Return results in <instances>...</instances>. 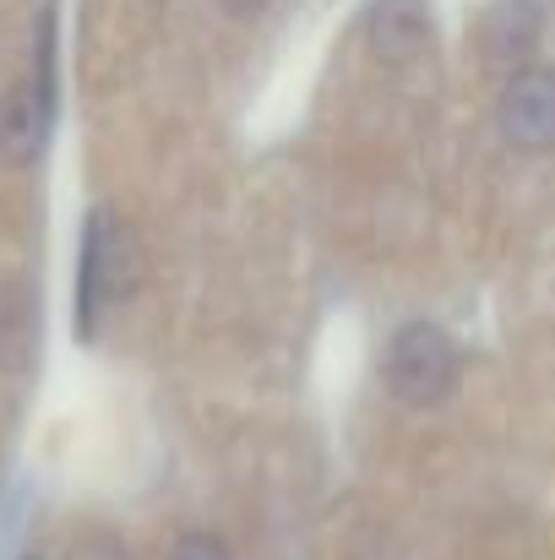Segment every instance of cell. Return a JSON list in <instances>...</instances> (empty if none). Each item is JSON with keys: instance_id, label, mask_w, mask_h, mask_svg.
I'll return each instance as SVG.
<instances>
[{"instance_id": "obj_4", "label": "cell", "mask_w": 555, "mask_h": 560, "mask_svg": "<svg viewBox=\"0 0 555 560\" xmlns=\"http://www.w3.org/2000/svg\"><path fill=\"white\" fill-rule=\"evenodd\" d=\"M501 137L518 153H551L555 148V71L529 66L501 93Z\"/></svg>"}, {"instance_id": "obj_3", "label": "cell", "mask_w": 555, "mask_h": 560, "mask_svg": "<svg viewBox=\"0 0 555 560\" xmlns=\"http://www.w3.org/2000/svg\"><path fill=\"white\" fill-rule=\"evenodd\" d=\"M386 386L403 402H419V408L441 402L458 386V349H452V338L436 322L397 327L392 343H386Z\"/></svg>"}, {"instance_id": "obj_5", "label": "cell", "mask_w": 555, "mask_h": 560, "mask_svg": "<svg viewBox=\"0 0 555 560\" xmlns=\"http://www.w3.org/2000/svg\"><path fill=\"white\" fill-rule=\"evenodd\" d=\"M366 33L381 60L403 66L430 44V0H370Z\"/></svg>"}, {"instance_id": "obj_9", "label": "cell", "mask_w": 555, "mask_h": 560, "mask_svg": "<svg viewBox=\"0 0 555 560\" xmlns=\"http://www.w3.org/2000/svg\"><path fill=\"white\" fill-rule=\"evenodd\" d=\"M555 0H523V11H551Z\"/></svg>"}, {"instance_id": "obj_7", "label": "cell", "mask_w": 555, "mask_h": 560, "mask_svg": "<svg viewBox=\"0 0 555 560\" xmlns=\"http://www.w3.org/2000/svg\"><path fill=\"white\" fill-rule=\"evenodd\" d=\"M71 560H126V550H120L109 534H93V539H82V545L71 550Z\"/></svg>"}, {"instance_id": "obj_8", "label": "cell", "mask_w": 555, "mask_h": 560, "mask_svg": "<svg viewBox=\"0 0 555 560\" xmlns=\"http://www.w3.org/2000/svg\"><path fill=\"white\" fill-rule=\"evenodd\" d=\"M262 0H223V11H234V16H251Z\"/></svg>"}, {"instance_id": "obj_2", "label": "cell", "mask_w": 555, "mask_h": 560, "mask_svg": "<svg viewBox=\"0 0 555 560\" xmlns=\"http://www.w3.org/2000/svg\"><path fill=\"white\" fill-rule=\"evenodd\" d=\"M49 38H55V16L38 22L33 77H22L0 98V159L5 164H33L44 137H49V115H55V49H49Z\"/></svg>"}, {"instance_id": "obj_1", "label": "cell", "mask_w": 555, "mask_h": 560, "mask_svg": "<svg viewBox=\"0 0 555 560\" xmlns=\"http://www.w3.org/2000/svg\"><path fill=\"white\" fill-rule=\"evenodd\" d=\"M126 289H131V234L109 207H99L88 218L82 272H77V327H82V338H93V327L104 322V311L115 300H126Z\"/></svg>"}, {"instance_id": "obj_6", "label": "cell", "mask_w": 555, "mask_h": 560, "mask_svg": "<svg viewBox=\"0 0 555 560\" xmlns=\"http://www.w3.org/2000/svg\"><path fill=\"white\" fill-rule=\"evenodd\" d=\"M170 560H229V545L218 534H185L181 545L170 550Z\"/></svg>"}]
</instances>
